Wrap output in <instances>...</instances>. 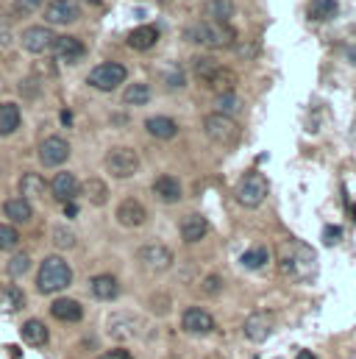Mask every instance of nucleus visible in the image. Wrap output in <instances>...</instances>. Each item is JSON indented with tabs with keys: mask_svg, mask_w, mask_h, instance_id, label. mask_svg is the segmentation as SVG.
<instances>
[{
	"mask_svg": "<svg viewBox=\"0 0 356 359\" xmlns=\"http://www.w3.org/2000/svg\"><path fill=\"white\" fill-rule=\"evenodd\" d=\"M278 270L287 278H309L317 270V257L306 243L289 240L278 248Z\"/></svg>",
	"mask_w": 356,
	"mask_h": 359,
	"instance_id": "f257e3e1",
	"label": "nucleus"
},
{
	"mask_svg": "<svg viewBox=\"0 0 356 359\" xmlns=\"http://www.w3.org/2000/svg\"><path fill=\"white\" fill-rule=\"evenodd\" d=\"M186 39L200 45V48H209V50H226L237 42V31L228 22L203 20V22H195L186 28Z\"/></svg>",
	"mask_w": 356,
	"mask_h": 359,
	"instance_id": "f03ea898",
	"label": "nucleus"
},
{
	"mask_svg": "<svg viewBox=\"0 0 356 359\" xmlns=\"http://www.w3.org/2000/svg\"><path fill=\"white\" fill-rule=\"evenodd\" d=\"M70 284H73V270H70V265H67L59 254L48 257V259L39 265V273H36V290H39V292L53 295V292L67 290Z\"/></svg>",
	"mask_w": 356,
	"mask_h": 359,
	"instance_id": "7ed1b4c3",
	"label": "nucleus"
},
{
	"mask_svg": "<svg viewBox=\"0 0 356 359\" xmlns=\"http://www.w3.org/2000/svg\"><path fill=\"white\" fill-rule=\"evenodd\" d=\"M203 131L212 142L217 145H237L240 137H242V128L240 123L231 117V114H223V111H212L203 117Z\"/></svg>",
	"mask_w": 356,
	"mask_h": 359,
	"instance_id": "20e7f679",
	"label": "nucleus"
},
{
	"mask_svg": "<svg viewBox=\"0 0 356 359\" xmlns=\"http://www.w3.org/2000/svg\"><path fill=\"white\" fill-rule=\"evenodd\" d=\"M103 168L109 176L114 179H131L137 170H139V156L137 151L131 148H111L106 156H103Z\"/></svg>",
	"mask_w": 356,
	"mask_h": 359,
	"instance_id": "39448f33",
	"label": "nucleus"
},
{
	"mask_svg": "<svg viewBox=\"0 0 356 359\" xmlns=\"http://www.w3.org/2000/svg\"><path fill=\"white\" fill-rule=\"evenodd\" d=\"M125 76H128V70L120 62H103L87 76V84L100 92H111L125 81Z\"/></svg>",
	"mask_w": 356,
	"mask_h": 359,
	"instance_id": "423d86ee",
	"label": "nucleus"
},
{
	"mask_svg": "<svg viewBox=\"0 0 356 359\" xmlns=\"http://www.w3.org/2000/svg\"><path fill=\"white\" fill-rule=\"evenodd\" d=\"M265 198H267V179L262 173H248V176L240 179V184H237V201L245 209H256Z\"/></svg>",
	"mask_w": 356,
	"mask_h": 359,
	"instance_id": "0eeeda50",
	"label": "nucleus"
},
{
	"mask_svg": "<svg viewBox=\"0 0 356 359\" xmlns=\"http://www.w3.org/2000/svg\"><path fill=\"white\" fill-rule=\"evenodd\" d=\"M137 262L148 273H165V270L173 268V254L162 243H148V245H142L137 251Z\"/></svg>",
	"mask_w": 356,
	"mask_h": 359,
	"instance_id": "6e6552de",
	"label": "nucleus"
},
{
	"mask_svg": "<svg viewBox=\"0 0 356 359\" xmlns=\"http://www.w3.org/2000/svg\"><path fill=\"white\" fill-rule=\"evenodd\" d=\"M20 42H22L25 53H31V56H42V53H48V50L53 48L56 34H53L48 25H31V28L22 31Z\"/></svg>",
	"mask_w": 356,
	"mask_h": 359,
	"instance_id": "1a4fd4ad",
	"label": "nucleus"
},
{
	"mask_svg": "<svg viewBox=\"0 0 356 359\" xmlns=\"http://www.w3.org/2000/svg\"><path fill=\"white\" fill-rule=\"evenodd\" d=\"M42 14H45L48 25H70V22H76L81 17V8H78L76 0H50L42 8Z\"/></svg>",
	"mask_w": 356,
	"mask_h": 359,
	"instance_id": "9d476101",
	"label": "nucleus"
},
{
	"mask_svg": "<svg viewBox=\"0 0 356 359\" xmlns=\"http://www.w3.org/2000/svg\"><path fill=\"white\" fill-rule=\"evenodd\" d=\"M70 159V142L64 137H48L42 145H39V162L45 168H59Z\"/></svg>",
	"mask_w": 356,
	"mask_h": 359,
	"instance_id": "9b49d317",
	"label": "nucleus"
},
{
	"mask_svg": "<svg viewBox=\"0 0 356 359\" xmlns=\"http://www.w3.org/2000/svg\"><path fill=\"white\" fill-rule=\"evenodd\" d=\"M214 326L217 323H214L212 312H206L200 306H189L181 315V329L189 332V334H209V332H214Z\"/></svg>",
	"mask_w": 356,
	"mask_h": 359,
	"instance_id": "f8f14e48",
	"label": "nucleus"
},
{
	"mask_svg": "<svg viewBox=\"0 0 356 359\" xmlns=\"http://www.w3.org/2000/svg\"><path fill=\"white\" fill-rule=\"evenodd\" d=\"M50 50H53L56 62H62V65H78L84 59V53H87L84 42L76 39V36H56V42H53Z\"/></svg>",
	"mask_w": 356,
	"mask_h": 359,
	"instance_id": "ddd939ff",
	"label": "nucleus"
},
{
	"mask_svg": "<svg viewBox=\"0 0 356 359\" xmlns=\"http://www.w3.org/2000/svg\"><path fill=\"white\" fill-rule=\"evenodd\" d=\"M50 192H53V198H56L59 203H70V201L78 198L81 184H78V179H76L73 173H56L53 181H50Z\"/></svg>",
	"mask_w": 356,
	"mask_h": 359,
	"instance_id": "4468645a",
	"label": "nucleus"
},
{
	"mask_svg": "<svg viewBox=\"0 0 356 359\" xmlns=\"http://www.w3.org/2000/svg\"><path fill=\"white\" fill-rule=\"evenodd\" d=\"M117 220H120L125 229H139V226L148 220V212H145V206H142L137 198H125V201L117 206Z\"/></svg>",
	"mask_w": 356,
	"mask_h": 359,
	"instance_id": "2eb2a0df",
	"label": "nucleus"
},
{
	"mask_svg": "<svg viewBox=\"0 0 356 359\" xmlns=\"http://www.w3.org/2000/svg\"><path fill=\"white\" fill-rule=\"evenodd\" d=\"M178 231H181V240H184L186 245H195V243H200V240L209 234V223H206V217H200V215H186V217L181 220Z\"/></svg>",
	"mask_w": 356,
	"mask_h": 359,
	"instance_id": "dca6fc26",
	"label": "nucleus"
},
{
	"mask_svg": "<svg viewBox=\"0 0 356 359\" xmlns=\"http://www.w3.org/2000/svg\"><path fill=\"white\" fill-rule=\"evenodd\" d=\"M89 290H92V295L97 301H114L120 295V281L111 273H97V276H92Z\"/></svg>",
	"mask_w": 356,
	"mask_h": 359,
	"instance_id": "f3484780",
	"label": "nucleus"
},
{
	"mask_svg": "<svg viewBox=\"0 0 356 359\" xmlns=\"http://www.w3.org/2000/svg\"><path fill=\"white\" fill-rule=\"evenodd\" d=\"M245 337L251 340V343H265L267 337H270V332H273V318L267 315V312H254L248 320H245Z\"/></svg>",
	"mask_w": 356,
	"mask_h": 359,
	"instance_id": "a211bd4d",
	"label": "nucleus"
},
{
	"mask_svg": "<svg viewBox=\"0 0 356 359\" xmlns=\"http://www.w3.org/2000/svg\"><path fill=\"white\" fill-rule=\"evenodd\" d=\"M50 315L62 323H78L84 318V306L76 298H56L50 304Z\"/></svg>",
	"mask_w": 356,
	"mask_h": 359,
	"instance_id": "6ab92c4d",
	"label": "nucleus"
},
{
	"mask_svg": "<svg viewBox=\"0 0 356 359\" xmlns=\"http://www.w3.org/2000/svg\"><path fill=\"white\" fill-rule=\"evenodd\" d=\"M106 329H109L111 337H117V340H128V337H134V334L139 332V318L120 312V315H111V318H109V326H106Z\"/></svg>",
	"mask_w": 356,
	"mask_h": 359,
	"instance_id": "aec40b11",
	"label": "nucleus"
},
{
	"mask_svg": "<svg viewBox=\"0 0 356 359\" xmlns=\"http://www.w3.org/2000/svg\"><path fill=\"white\" fill-rule=\"evenodd\" d=\"M145 131L151 137H156V140H173L178 134V126L176 120L167 117V114H153V117L145 120Z\"/></svg>",
	"mask_w": 356,
	"mask_h": 359,
	"instance_id": "412c9836",
	"label": "nucleus"
},
{
	"mask_svg": "<svg viewBox=\"0 0 356 359\" xmlns=\"http://www.w3.org/2000/svg\"><path fill=\"white\" fill-rule=\"evenodd\" d=\"M3 215L8 217V223H28L34 217V209H31L28 198H8L3 203Z\"/></svg>",
	"mask_w": 356,
	"mask_h": 359,
	"instance_id": "4be33fe9",
	"label": "nucleus"
},
{
	"mask_svg": "<svg viewBox=\"0 0 356 359\" xmlns=\"http://www.w3.org/2000/svg\"><path fill=\"white\" fill-rule=\"evenodd\" d=\"M156 42H159V31L153 25H139L128 34V48L134 50H151Z\"/></svg>",
	"mask_w": 356,
	"mask_h": 359,
	"instance_id": "5701e85b",
	"label": "nucleus"
},
{
	"mask_svg": "<svg viewBox=\"0 0 356 359\" xmlns=\"http://www.w3.org/2000/svg\"><path fill=\"white\" fill-rule=\"evenodd\" d=\"M153 195L156 198H162L165 203H176V201H181V184H178V179H173V176H159V179L153 181Z\"/></svg>",
	"mask_w": 356,
	"mask_h": 359,
	"instance_id": "b1692460",
	"label": "nucleus"
},
{
	"mask_svg": "<svg viewBox=\"0 0 356 359\" xmlns=\"http://www.w3.org/2000/svg\"><path fill=\"white\" fill-rule=\"evenodd\" d=\"M22 123V114H20V106L17 103H0V137H8L20 128Z\"/></svg>",
	"mask_w": 356,
	"mask_h": 359,
	"instance_id": "393cba45",
	"label": "nucleus"
},
{
	"mask_svg": "<svg viewBox=\"0 0 356 359\" xmlns=\"http://www.w3.org/2000/svg\"><path fill=\"white\" fill-rule=\"evenodd\" d=\"M206 87L214 92V95H223V92H234V87H237V73H234L231 67H220V70L212 76V81H209Z\"/></svg>",
	"mask_w": 356,
	"mask_h": 359,
	"instance_id": "a878e982",
	"label": "nucleus"
},
{
	"mask_svg": "<svg viewBox=\"0 0 356 359\" xmlns=\"http://www.w3.org/2000/svg\"><path fill=\"white\" fill-rule=\"evenodd\" d=\"M25 306V292L20 287H3L0 290V309L3 312H20Z\"/></svg>",
	"mask_w": 356,
	"mask_h": 359,
	"instance_id": "bb28decb",
	"label": "nucleus"
},
{
	"mask_svg": "<svg viewBox=\"0 0 356 359\" xmlns=\"http://www.w3.org/2000/svg\"><path fill=\"white\" fill-rule=\"evenodd\" d=\"M48 337H50V334H48V326H45L42 320H36V318L22 326V340H25L28 346H36V348H39V346L48 343Z\"/></svg>",
	"mask_w": 356,
	"mask_h": 359,
	"instance_id": "cd10ccee",
	"label": "nucleus"
},
{
	"mask_svg": "<svg viewBox=\"0 0 356 359\" xmlns=\"http://www.w3.org/2000/svg\"><path fill=\"white\" fill-rule=\"evenodd\" d=\"M234 17V0H209L206 3V20L228 22Z\"/></svg>",
	"mask_w": 356,
	"mask_h": 359,
	"instance_id": "c85d7f7f",
	"label": "nucleus"
},
{
	"mask_svg": "<svg viewBox=\"0 0 356 359\" xmlns=\"http://www.w3.org/2000/svg\"><path fill=\"white\" fill-rule=\"evenodd\" d=\"M45 179L39 176V173H22L20 176V192H22V198H39V195H45Z\"/></svg>",
	"mask_w": 356,
	"mask_h": 359,
	"instance_id": "c756f323",
	"label": "nucleus"
},
{
	"mask_svg": "<svg viewBox=\"0 0 356 359\" xmlns=\"http://www.w3.org/2000/svg\"><path fill=\"white\" fill-rule=\"evenodd\" d=\"M223 65L214 59V56H198L195 59V65H192V70H195V76H198V81L200 84H209L212 81V76L220 70Z\"/></svg>",
	"mask_w": 356,
	"mask_h": 359,
	"instance_id": "7c9ffc66",
	"label": "nucleus"
},
{
	"mask_svg": "<svg viewBox=\"0 0 356 359\" xmlns=\"http://www.w3.org/2000/svg\"><path fill=\"white\" fill-rule=\"evenodd\" d=\"M81 192L87 195V201L92 206H103L109 201V187L100 179H89L87 184H81Z\"/></svg>",
	"mask_w": 356,
	"mask_h": 359,
	"instance_id": "2f4dec72",
	"label": "nucleus"
},
{
	"mask_svg": "<svg viewBox=\"0 0 356 359\" xmlns=\"http://www.w3.org/2000/svg\"><path fill=\"white\" fill-rule=\"evenodd\" d=\"M337 0H312L309 3V20H317V22H326L337 14Z\"/></svg>",
	"mask_w": 356,
	"mask_h": 359,
	"instance_id": "473e14b6",
	"label": "nucleus"
},
{
	"mask_svg": "<svg viewBox=\"0 0 356 359\" xmlns=\"http://www.w3.org/2000/svg\"><path fill=\"white\" fill-rule=\"evenodd\" d=\"M151 100V87L148 84H131L123 92V103L125 106H145Z\"/></svg>",
	"mask_w": 356,
	"mask_h": 359,
	"instance_id": "72a5a7b5",
	"label": "nucleus"
},
{
	"mask_svg": "<svg viewBox=\"0 0 356 359\" xmlns=\"http://www.w3.org/2000/svg\"><path fill=\"white\" fill-rule=\"evenodd\" d=\"M214 111H223V114H237L240 109H242V100L237 97V92H223V95H217V100H214Z\"/></svg>",
	"mask_w": 356,
	"mask_h": 359,
	"instance_id": "f704fd0d",
	"label": "nucleus"
},
{
	"mask_svg": "<svg viewBox=\"0 0 356 359\" xmlns=\"http://www.w3.org/2000/svg\"><path fill=\"white\" fill-rule=\"evenodd\" d=\"M20 243V231L14 223H0V251H14Z\"/></svg>",
	"mask_w": 356,
	"mask_h": 359,
	"instance_id": "c9c22d12",
	"label": "nucleus"
},
{
	"mask_svg": "<svg viewBox=\"0 0 356 359\" xmlns=\"http://www.w3.org/2000/svg\"><path fill=\"white\" fill-rule=\"evenodd\" d=\"M267 259H270V254H267V248H251L248 254H242V265L251 270H259L267 265Z\"/></svg>",
	"mask_w": 356,
	"mask_h": 359,
	"instance_id": "e433bc0d",
	"label": "nucleus"
},
{
	"mask_svg": "<svg viewBox=\"0 0 356 359\" xmlns=\"http://www.w3.org/2000/svg\"><path fill=\"white\" fill-rule=\"evenodd\" d=\"M31 268V257L25 254V251H20V254H11V262H8V276H25Z\"/></svg>",
	"mask_w": 356,
	"mask_h": 359,
	"instance_id": "4c0bfd02",
	"label": "nucleus"
},
{
	"mask_svg": "<svg viewBox=\"0 0 356 359\" xmlns=\"http://www.w3.org/2000/svg\"><path fill=\"white\" fill-rule=\"evenodd\" d=\"M53 243H56V248H73L76 245V234L67 226H56L53 229Z\"/></svg>",
	"mask_w": 356,
	"mask_h": 359,
	"instance_id": "58836bf2",
	"label": "nucleus"
},
{
	"mask_svg": "<svg viewBox=\"0 0 356 359\" xmlns=\"http://www.w3.org/2000/svg\"><path fill=\"white\" fill-rule=\"evenodd\" d=\"M42 3H45V0H14L11 11H14V17H28V14L39 11V8H42Z\"/></svg>",
	"mask_w": 356,
	"mask_h": 359,
	"instance_id": "ea45409f",
	"label": "nucleus"
},
{
	"mask_svg": "<svg viewBox=\"0 0 356 359\" xmlns=\"http://www.w3.org/2000/svg\"><path fill=\"white\" fill-rule=\"evenodd\" d=\"M200 290H203L206 295H217V292L223 290V281H220V276H217V273H212V276H206V278L200 281Z\"/></svg>",
	"mask_w": 356,
	"mask_h": 359,
	"instance_id": "a19ab883",
	"label": "nucleus"
},
{
	"mask_svg": "<svg viewBox=\"0 0 356 359\" xmlns=\"http://www.w3.org/2000/svg\"><path fill=\"white\" fill-rule=\"evenodd\" d=\"M20 92H22L25 100H36V95H39V81H36V79H25V81L20 84Z\"/></svg>",
	"mask_w": 356,
	"mask_h": 359,
	"instance_id": "79ce46f5",
	"label": "nucleus"
},
{
	"mask_svg": "<svg viewBox=\"0 0 356 359\" xmlns=\"http://www.w3.org/2000/svg\"><path fill=\"white\" fill-rule=\"evenodd\" d=\"M340 237H343V229H340V226H326V234H323V243H326V245L340 243Z\"/></svg>",
	"mask_w": 356,
	"mask_h": 359,
	"instance_id": "37998d69",
	"label": "nucleus"
},
{
	"mask_svg": "<svg viewBox=\"0 0 356 359\" xmlns=\"http://www.w3.org/2000/svg\"><path fill=\"white\" fill-rule=\"evenodd\" d=\"M165 81H167V87H184V84H186V79H184V73H181V67H178V70H170Z\"/></svg>",
	"mask_w": 356,
	"mask_h": 359,
	"instance_id": "c03bdc74",
	"label": "nucleus"
},
{
	"mask_svg": "<svg viewBox=\"0 0 356 359\" xmlns=\"http://www.w3.org/2000/svg\"><path fill=\"white\" fill-rule=\"evenodd\" d=\"M100 359H134L125 348H111V351H106V354H100Z\"/></svg>",
	"mask_w": 356,
	"mask_h": 359,
	"instance_id": "a18cd8bd",
	"label": "nucleus"
},
{
	"mask_svg": "<svg viewBox=\"0 0 356 359\" xmlns=\"http://www.w3.org/2000/svg\"><path fill=\"white\" fill-rule=\"evenodd\" d=\"M64 215H67V217H76V215H78V206H76L73 201H70V203H64Z\"/></svg>",
	"mask_w": 356,
	"mask_h": 359,
	"instance_id": "49530a36",
	"label": "nucleus"
},
{
	"mask_svg": "<svg viewBox=\"0 0 356 359\" xmlns=\"http://www.w3.org/2000/svg\"><path fill=\"white\" fill-rule=\"evenodd\" d=\"M62 123H64V126H73V114H70V111H62Z\"/></svg>",
	"mask_w": 356,
	"mask_h": 359,
	"instance_id": "de8ad7c7",
	"label": "nucleus"
},
{
	"mask_svg": "<svg viewBox=\"0 0 356 359\" xmlns=\"http://www.w3.org/2000/svg\"><path fill=\"white\" fill-rule=\"evenodd\" d=\"M295 359H317V357H315L312 351H298V357H295Z\"/></svg>",
	"mask_w": 356,
	"mask_h": 359,
	"instance_id": "09e8293b",
	"label": "nucleus"
},
{
	"mask_svg": "<svg viewBox=\"0 0 356 359\" xmlns=\"http://www.w3.org/2000/svg\"><path fill=\"white\" fill-rule=\"evenodd\" d=\"M84 3H89V6H97V3H100V0H84Z\"/></svg>",
	"mask_w": 356,
	"mask_h": 359,
	"instance_id": "8fccbe9b",
	"label": "nucleus"
}]
</instances>
